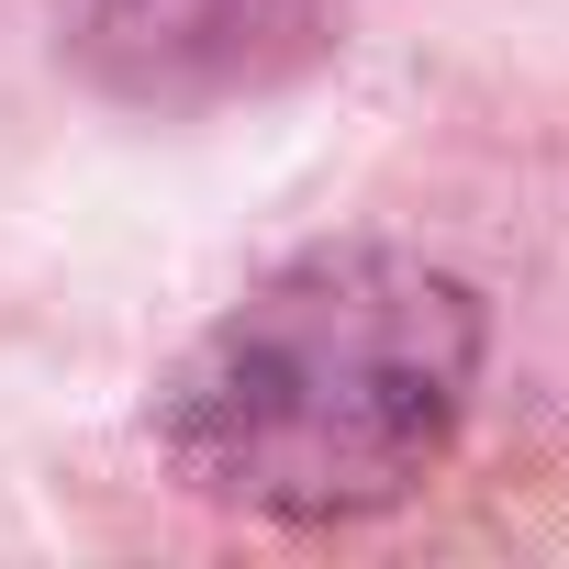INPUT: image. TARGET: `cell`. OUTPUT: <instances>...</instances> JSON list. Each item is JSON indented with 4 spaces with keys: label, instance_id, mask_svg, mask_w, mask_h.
<instances>
[{
    "label": "cell",
    "instance_id": "obj_2",
    "mask_svg": "<svg viewBox=\"0 0 569 569\" xmlns=\"http://www.w3.org/2000/svg\"><path fill=\"white\" fill-rule=\"evenodd\" d=\"M46 23L123 101H234L313 68L336 0H46Z\"/></svg>",
    "mask_w": 569,
    "mask_h": 569
},
{
    "label": "cell",
    "instance_id": "obj_1",
    "mask_svg": "<svg viewBox=\"0 0 569 569\" xmlns=\"http://www.w3.org/2000/svg\"><path fill=\"white\" fill-rule=\"evenodd\" d=\"M480 302L391 246H325L234 302L168 380L157 447L190 491L279 525H347L436 480L469 425Z\"/></svg>",
    "mask_w": 569,
    "mask_h": 569
}]
</instances>
